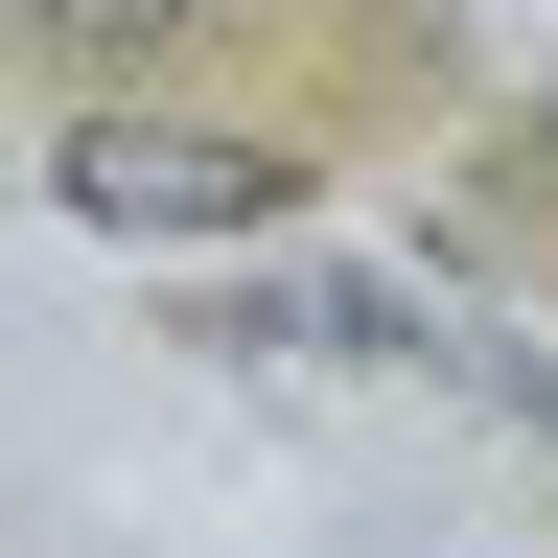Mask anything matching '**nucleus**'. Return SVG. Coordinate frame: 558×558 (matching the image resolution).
I'll use <instances>...</instances> for the list:
<instances>
[{
	"instance_id": "nucleus-1",
	"label": "nucleus",
	"mask_w": 558,
	"mask_h": 558,
	"mask_svg": "<svg viewBox=\"0 0 558 558\" xmlns=\"http://www.w3.org/2000/svg\"><path fill=\"white\" fill-rule=\"evenodd\" d=\"M47 186L94 209V233H279V209L326 186V140H303V117H233V94H186V70H140V94H70Z\"/></svg>"
},
{
	"instance_id": "nucleus-2",
	"label": "nucleus",
	"mask_w": 558,
	"mask_h": 558,
	"mask_svg": "<svg viewBox=\"0 0 558 558\" xmlns=\"http://www.w3.org/2000/svg\"><path fill=\"white\" fill-rule=\"evenodd\" d=\"M256 0H0V70H47V94H140V70H209Z\"/></svg>"
},
{
	"instance_id": "nucleus-3",
	"label": "nucleus",
	"mask_w": 558,
	"mask_h": 558,
	"mask_svg": "<svg viewBox=\"0 0 558 558\" xmlns=\"http://www.w3.org/2000/svg\"><path fill=\"white\" fill-rule=\"evenodd\" d=\"M488 209H512V233H535V256H558V94H535V117H512V140H488Z\"/></svg>"
}]
</instances>
